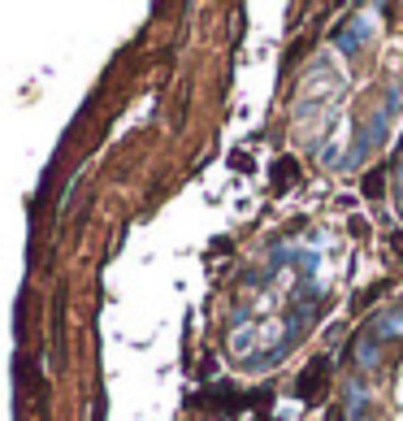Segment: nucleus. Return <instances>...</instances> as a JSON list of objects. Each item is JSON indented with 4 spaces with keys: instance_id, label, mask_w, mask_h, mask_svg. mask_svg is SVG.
Returning <instances> with one entry per match:
<instances>
[{
    "instance_id": "2",
    "label": "nucleus",
    "mask_w": 403,
    "mask_h": 421,
    "mask_svg": "<svg viewBox=\"0 0 403 421\" xmlns=\"http://www.w3.org/2000/svg\"><path fill=\"white\" fill-rule=\"evenodd\" d=\"M321 382H325V365H312V370H308V374L300 378V387H295V391H300V395H312V391H317Z\"/></svg>"
},
{
    "instance_id": "1",
    "label": "nucleus",
    "mask_w": 403,
    "mask_h": 421,
    "mask_svg": "<svg viewBox=\"0 0 403 421\" xmlns=\"http://www.w3.org/2000/svg\"><path fill=\"white\" fill-rule=\"evenodd\" d=\"M295 178H300V166H295V161H277V166H273V187H277V191L291 187Z\"/></svg>"
},
{
    "instance_id": "3",
    "label": "nucleus",
    "mask_w": 403,
    "mask_h": 421,
    "mask_svg": "<svg viewBox=\"0 0 403 421\" xmlns=\"http://www.w3.org/2000/svg\"><path fill=\"white\" fill-rule=\"evenodd\" d=\"M382 187H386V170L364 174V196H369V200H377V196H382Z\"/></svg>"
}]
</instances>
